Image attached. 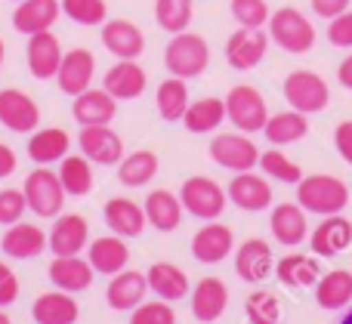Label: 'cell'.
Wrapping results in <instances>:
<instances>
[{
	"label": "cell",
	"mask_w": 352,
	"mask_h": 324,
	"mask_svg": "<svg viewBox=\"0 0 352 324\" xmlns=\"http://www.w3.org/2000/svg\"><path fill=\"white\" fill-rule=\"evenodd\" d=\"M297 204L306 213H316V216L343 213L349 204V185L337 176H328V173L303 176L297 183Z\"/></svg>",
	"instance_id": "obj_1"
},
{
	"label": "cell",
	"mask_w": 352,
	"mask_h": 324,
	"mask_svg": "<svg viewBox=\"0 0 352 324\" xmlns=\"http://www.w3.org/2000/svg\"><path fill=\"white\" fill-rule=\"evenodd\" d=\"M164 65L173 78L192 80L201 78L210 65V47L201 34H192V31H179V34L170 37L164 49Z\"/></svg>",
	"instance_id": "obj_2"
},
{
	"label": "cell",
	"mask_w": 352,
	"mask_h": 324,
	"mask_svg": "<svg viewBox=\"0 0 352 324\" xmlns=\"http://www.w3.org/2000/svg\"><path fill=\"white\" fill-rule=\"evenodd\" d=\"M269 37L278 43L285 53L303 56L316 47V25L297 10V6H281L269 16Z\"/></svg>",
	"instance_id": "obj_3"
},
{
	"label": "cell",
	"mask_w": 352,
	"mask_h": 324,
	"mask_svg": "<svg viewBox=\"0 0 352 324\" xmlns=\"http://www.w3.org/2000/svg\"><path fill=\"white\" fill-rule=\"evenodd\" d=\"M25 201L28 210L43 220H56L65 207V189H62L59 173H53L50 167H37L25 176Z\"/></svg>",
	"instance_id": "obj_4"
},
{
	"label": "cell",
	"mask_w": 352,
	"mask_h": 324,
	"mask_svg": "<svg viewBox=\"0 0 352 324\" xmlns=\"http://www.w3.org/2000/svg\"><path fill=\"white\" fill-rule=\"evenodd\" d=\"M281 93H285L287 105L303 111V115H318V111H324L331 102L328 80L316 71H306V68H297V71L287 74Z\"/></svg>",
	"instance_id": "obj_5"
},
{
	"label": "cell",
	"mask_w": 352,
	"mask_h": 324,
	"mask_svg": "<svg viewBox=\"0 0 352 324\" xmlns=\"http://www.w3.org/2000/svg\"><path fill=\"white\" fill-rule=\"evenodd\" d=\"M179 201L186 213H192L195 220L210 222L223 216L226 204H229V192L207 176H188L179 189Z\"/></svg>",
	"instance_id": "obj_6"
},
{
	"label": "cell",
	"mask_w": 352,
	"mask_h": 324,
	"mask_svg": "<svg viewBox=\"0 0 352 324\" xmlns=\"http://www.w3.org/2000/svg\"><path fill=\"white\" fill-rule=\"evenodd\" d=\"M226 117H229L232 127H238L241 133H256V130H263L269 121V108H266L263 93L250 84L232 86L229 96H226Z\"/></svg>",
	"instance_id": "obj_7"
},
{
	"label": "cell",
	"mask_w": 352,
	"mask_h": 324,
	"mask_svg": "<svg viewBox=\"0 0 352 324\" xmlns=\"http://www.w3.org/2000/svg\"><path fill=\"white\" fill-rule=\"evenodd\" d=\"M210 161L223 170H232V173H244V170H254L260 164V148L256 142L250 139L248 133H217L210 139Z\"/></svg>",
	"instance_id": "obj_8"
},
{
	"label": "cell",
	"mask_w": 352,
	"mask_h": 324,
	"mask_svg": "<svg viewBox=\"0 0 352 324\" xmlns=\"http://www.w3.org/2000/svg\"><path fill=\"white\" fill-rule=\"evenodd\" d=\"M0 124L12 133H34L41 127V108L28 93L6 86L0 90Z\"/></svg>",
	"instance_id": "obj_9"
},
{
	"label": "cell",
	"mask_w": 352,
	"mask_h": 324,
	"mask_svg": "<svg viewBox=\"0 0 352 324\" xmlns=\"http://www.w3.org/2000/svg\"><path fill=\"white\" fill-rule=\"evenodd\" d=\"M90 244V226L80 213H59L50 229L47 247L53 257H78Z\"/></svg>",
	"instance_id": "obj_10"
},
{
	"label": "cell",
	"mask_w": 352,
	"mask_h": 324,
	"mask_svg": "<svg viewBox=\"0 0 352 324\" xmlns=\"http://www.w3.org/2000/svg\"><path fill=\"white\" fill-rule=\"evenodd\" d=\"M93 74H96V56L87 47H74L72 53L62 56V65L56 71V84L65 96H80L84 90L93 86Z\"/></svg>",
	"instance_id": "obj_11"
},
{
	"label": "cell",
	"mask_w": 352,
	"mask_h": 324,
	"mask_svg": "<svg viewBox=\"0 0 352 324\" xmlns=\"http://www.w3.org/2000/svg\"><path fill=\"white\" fill-rule=\"evenodd\" d=\"M269 34L263 28H238L235 34L226 40V62L235 71H250L266 59Z\"/></svg>",
	"instance_id": "obj_12"
},
{
	"label": "cell",
	"mask_w": 352,
	"mask_h": 324,
	"mask_svg": "<svg viewBox=\"0 0 352 324\" xmlns=\"http://www.w3.org/2000/svg\"><path fill=\"white\" fill-rule=\"evenodd\" d=\"M78 148H80V154H87L99 167H115L124 161V139L109 124L105 127H80Z\"/></svg>",
	"instance_id": "obj_13"
},
{
	"label": "cell",
	"mask_w": 352,
	"mask_h": 324,
	"mask_svg": "<svg viewBox=\"0 0 352 324\" xmlns=\"http://www.w3.org/2000/svg\"><path fill=\"white\" fill-rule=\"evenodd\" d=\"M232 251H235V235H232V229L223 226L219 220H210L207 226H201L192 238V257L204 266L223 263Z\"/></svg>",
	"instance_id": "obj_14"
},
{
	"label": "cell",
	"mask_w": 352,
	"mask_h": 324,
	"mask_svg": "<svg viewBox=\"0 0 352 324\" xmlns=\"http://www.w3.org/2000/svg\"><path fill=\"white\" fill-rule=\"evenodd\" d=\"M146 84H148V74L136 59H118L102 78V90H109L118 102L140 99L146 93Z\"/></svg>",
	"instance_id": "obj_15"
},
{
	"label": "cell",
	"mask_w": 352,
	"mask_h": 324,
	"mask_svg": "<svg viewBox=\"0 0 352 324\" xmlns=\"http://www.w3.org/2000/svg\"><path fill=\"white\" fill-rule=\"evenodd\" d=\"M62 43L53 31H41V34H31L28 37V49H25V59H28V71L31 78L37 80H50L56 78L62 65Z\"/></svg>",
	"instance_id": "obj_16"
},
{
	"label": "cell",
	"mask_w": 352,
	"mask_h": 324,
	"mask_svg": "<svg viewBox=\"0 0 352 324\" xmlns=\"http://www.w3.org/2000/svg\"><path fill=\"white\" fill-rule=\"evenodd\" d=\"M146 294H148L146 272L124 269L118 275H111L105 300H109V309H115V312H133L140 303H146Z\"/></svg>",
	"instance_id": "obj_17"
},
{
	"label": "cell",
	"mask_w": 352,
	"mask_h": 324,
	"mask_svg": "<svg viewBox=\"0 0 352 324\" xmlns=\"http://www.w3.org/2000/svg\"><path fill=\"white\" fill-rule=\"evenodd\" d=\"M235 272L241 281L248 284H260L266 281L269 275L275 272V259H272V251L263 238H248L241 247L235 251Z\"/></svg>",
	"instance_id": "obj_18"
},
{
	"label": "cell",
	"mask_w": 352,
	"mask_h": 324,
	"mask_svg": "<svg viewBox=\"0 0 352 324\" xmlns=\"http://www.w3.org/2000/svg\"><path fill=\"white\" fill-rule=\"evenodd\" d=\"M102 47L109 49L115 59H140L146 49V34L140 25L127 22V19H105L102 25Z\"/></svg>",
	"instance_id": "obj_19"
},
{
	"label": "cell",
	"mask_w": 352,
	"mask_h": 324,
	"mask_svg": "<svg viewBox=\"0 0 352 324\" xmlns=\"http://www.w3.org/2000/svg\"><path fill=\"white\" fill-rule=\"evenodd\" d=\"M226 192H229V201L235 204L238 210H248V213L269 210V204H272V185H269L263 176L250 173V170L232 176V183H229Z\"/></svg>",
	"instance_id": "obj_20"
},
{
	"label": "cell",
	"mask_w": 352,
	"mask_h": 324,
	"mask_svg": "<svg viewBox=\"0 0 352 324\" xmlns=\"http://www.w3.org/2000/svg\"><path fill=\"white\" fill-rule=\"evenodd\" d=\"M188 306H192V315L201 324L219 321V315H223L226 306H229V288H226V281H219V278H213V275L201 278L192 290Z\"/></svg>",
	"instance_id": "obj_21"
},
{
	"label": "cell",
	"mask_w": 352,
	"mask_h": 324,
	"mask_svg": "<svg viewBox=\"0 0 352 324\" xmlns=\"http://www.w3.org/2000/svg\"><path fill=\"white\" fill-rule=\"evenodd\" d=\"M72 115L80 127H105L115 121L118 115V99L109 90H84L80 96H74Z\"/></svg>",
	"instance_id": "obj_22"
},
{
	"label": "cell",
	"mask_w": 352,
	"mask_h": 324,
	"mask_svg": "<svg viewBox=\"0 0 352 324\" xmlns=\"http://www.w3.org/2000/svg\"><path fill=\"white\" fill-rule=\"evenodd\" d=\"M62 16V0H22L12 12V28L19 34L31 37L50 31L56 25V19Z\"/></svg>",
	"instance_id": "obj_23"
},
{
	"label": "cell",
	"mask_w": 352,
	"mask_h": 324,
	"mask_svg": "<svg viewBox=\"0 0 352 324\" xmlns=\"http://www.w3.org/2000/svg\"><path fill=\"white\" fill-rule=\"evenodd\" d=\"M0 251L10 259H34L47 251V232H43L41 226H31V222L19 220L3 232Z\"/></svg>",
	"instance_id": "obj_24"
},
{
	"label": "cell",
	"mask_w": 352,
	"mask_h": 324,
	"mask_svg": "<svg viewBox=\"0 0 352 324\" xmlns=\"http://www.w3.org/2000/svg\"><path fill=\"white\" fill-rule=\"evenodd\" d=\"M349 244H352V222L340 213L324 216L309 238V247L316 257H340L343 251H349Z\"/></svg>",
	"instance_id": "obj_25"
},
{
	"label": "cell",
	"mask_w": 352,
	"mask_h": 324,
	"mask_svg": "<svg viewBox=\"0 0 352 324\" xmlns=\"http://www.w3.org/2000/svg\"><path fill=\"white\" fill-rule=\"evenodd\" d=\"M87 259H90L96 275H118L130 263V247L124 244L121 235L111 232L105 238H96L87 244Z\"/></svg>",
	"instance_id": "obj_26"
},
{
	"label": "cell",
	"mask_w": 352,
	"mask_h": 324,
	"mask_svg": "<svg viewBox=\"0 0 352 324\" xmlns=\"http://www.w3.org/2000/svg\"><path fill=\"white\" fill-rule=\"evenodd\" d=\"M102 220L105 226L111 229L115 235H121V238H136V235H142V229H146V207H140L136 201H130V198H109L102 207Z\"/></svg>",
	"instance_id": "obj_27"
},
{
	"label": "cell",
	"mask_w": 352,
	"mask_h": 324,
	"mask_svg": "<svg viewBox=\"0 0 352 324\" xmlns=\"http://www.w3.org/2000/svg\"><path fill=\"white\" fill-rule=\"evenodd\" d=\"M50 281H53L56 290H65V294H80V290H87L93 284V278H96V272H93L90 259H80L78 257H56L53 263H50Z\"/></svg>",
	"instance_id": "obj_28"
},
{
	"label": "cell",
	"mask_w": 352,
	"mask_h": 324,
	"mask_svg": "<svg viewBox=\"0 0 352 324\" xmlns=\"http://www.w3.org/2000/svg\"><path fill=\"white\" fill-rule=\"evenodd\" d=\"M31 319H34V324H74L80 319V306L74 300V294L47 290V294H41L34 300Z\"/></svg>",
	"instance_id": "obj_29"
},
{
	"label": "cell",
	"mask_w": 352,
	"mask_h": 324,
	"mask_svg": "<svg viewBox=\"0 0 352 324\" xmlns=\"http://www.w3.org/2000/svg\"><path fill=\"white\" fill-rule=\"evenodd\" d=\"M68 148H72V136H68L62 127H41L31 133L25 152H28V158L34 161L37 167H50V164L65 158Z\"/></svg>",
	"instance_id": "obj_30"
},
{
	"label": "cell",
	"mask_w": 352,
	"mask_h": 324,
	"mask_svg": "<svg viewBox=\"0 0 352 324\" xmlns=\"http://www.w3.org/2000/svg\"><path fill=\"white\" fill-rule=\"evenodd\" d=\"M146 278H148V290H152L158 300L176 303V300H186V297L192 294L188 275L173 263H152L146 272Z\"/></svg>",
	"instance_id": "obj_31"
},
{
	"label": "cell",
	"mask_w": 352,
	"mask_h": 324,
	"mask_svg": "<svg viewBox=\"0 0 352 324\" xmlns=\"http://www.w3.org/2000/svg\"><path fill=\"white\" fill-rule=\"evenodd\" d=\"M275 278H278L285 288H316L318 278H322V266L316 257H306V253H287L275 263Z\"/></svg>",
	"instance_id": "obj_32"
},
{
	"label": "cell",
	"mask_w": 352,
	"mask_h": 324,
	"mask_svg": "<svg viewBox=\"0 0 352 324\" xmlns=\"http://www.w3.org/2000/svg\"><path fill=\"white\" fill-rule=\"evenodd\" d=\"M182 213H186V207H182L179 195H173L170 189H155L148 192L146 198V220L148 226H155L158 232H176L182 222Z\"/></svg>",
	"instance_id": "obj_33"
},
{
	"label": "cell",
	"mask_w": 352,
	"mask_h": 324,
	"mask_svg": "<svg viewBox=\"0 0 352 324\" xmlns=\"http://www.w3.org/2000/svg\"><path fill=\"white\" fill-rule=\"evenodd\" d=\"M269 229H272V238L285 247H297L306 241V213L300 204H278L272 210V220H269Z\"/></svg>",
	"instance_id": "obj_34"
},
{
	"label": "cell",
	"mask_w": 352,
	"mask_h": 324,
	"mask_svg": "<svg viewBox=\"0 0 352 324\" xmlns=\"http://www.w3.org/2000/svg\"><path fill=\"white\" fill-rule=\"evenodd\" d=\"M263 133H266V139L272 142V146H278V148L281 146H294V142H300L306 133H309V115H303V111H297V108L269 115Z\"/></svg>",
	"instance_id": "obj_35"
},
{
	"label": "cell",
	"mask_w": 352,
	"mask_h": 324,
	"mask_svg": "<svg viewBox=\"0 0 352 324\" xmlns=\"http://www.w3.org/2000/svg\"><path fill=\"white\" fill-rule=\"evenodd\" d=\"M223 121H226V99H217V96L195 99V102H188L186 115H182V127L195 136L213 133Z\"/></svg>",
	"instance_id": "obj_36"
},
{
	"label": "cell",
	"mask_w": 352,
	"mask_h": 324,
	"mask_svg": "<svg viewBox=\"0 0 352 324\" xmlns=\"http://www.w3.org/2000/svg\"><path fill=\"white\" fill-rule=\"evenodd\" d=\"M316 303L324 312H337V309H346L352 303V272L346 269H334L328 275L318 278L316 284Z\"/></svg>",
	"instance_id": "obj_37"
},
{
	"label": "cell",
	"mask_w": 352,
	"mask_h": 324,
	"mask_svg": "<svg viewBox=\"0 0 352 324\" xmlns=\"http://www.w3.org/2000/svg\"><path fill=\"white\" fill-rule=\"evenodd\" d=\"M59 179L65 195L72 198H84L93 192V161L87 154H65L59 161Z\"/></svg>",
	"instance_id": "obj_38"
},
{
	"label": "cell",
	"mask_w": 352,
	"mask_h": 324,
	"mask_svg": "<svg viewBox=\"0 0 352 324\" xmlns=\"http://www.w3.org/2000/svg\"><path fill=\"white\" fill-rule=\"evenodd\" d=\"M158 154L148 152V148H140V152L124 154V161L118 164V179L127 189H142L146 183H152L158 176Z\"/></svg>",
	"instance_id": "obj_39"
},
{
	"label": "cell",
	"mask_w": 352,
	"mask_h": 324,
	"mask_svg": "<svg viewBox=\"0 0 352 324\" xmlns=\"http://www.w3.org/2000/svg\"><path fill=\"white\" fill-rule=\"evenodd\" d=\"M188 86H186V80L182 78H167V80H161L158 84V93H155V105H158V115L164 117L167 124H173V121H182V115H186V108H188Z\"/></svg>",
	"instance_id": "obj_40"
},
{
	"label": "cell",
	"mask_w": 352,
	"mask_h": 324,
	"mask_svg": "<svg viewBox=\"0 0 352 324\" xmlns=\"http://www.w3.org/2000/svg\"><path fill=\"white\" fill-rule=\"evenodd\" d=\"M192 0H155V22L167 31V34H179L192 25Z\"/></svg>",
	"instance_id": "obj_41"
},
{
	"label": "cell",
	"mask_w": 352,
	"mask_h": 324,
	"mask_svg": "<svg viewBox=\"0 0 352 324\" xmlns=\"http://www.w3.org/2000/svg\"><path fill=\"white\" fill-rule=\"evenodd\" d=\"M244 315L250 324H281V303L272 290H254L244 300Z\"/></svg>",
	"instance_id": "obj_42"
},
{
	"label": "cell",
	"mask_w": 352,
	"mask_h": 324,
	"mask_svg": "<svg viewBox=\"0 0 352 324\" xmlns=\"http://www.w3.org/2000/svg\"><path fill=\"white\" fill-rule=\"evenodd\" d=\"M260 167L266 176L278 179V183H287V185H297L300 179H303V170H300L285 152H278V146H275L272 152H260Z\"/></svg>",
	"instance_id": "obj_43"
},
{
	"label": "cell",
	"mask_w": 352,
	"mask_h": 324,
	"mask_svg": "<svg viewBox=\"0 0 352 324\" xmlns=\"http://www.w3.org/2000/svg\"><path fill=\"white\" fill-rule=\"evenodd\" d=\"M62 12H65L72 22L87 25V28H93V25H105V19H109V6H105V0H62Z\"/></svg>",
	"instance_id": "obj_44"
},
{
	"label": "cell",
	"mask_w": 352,
	"mask_h": 324,
	"mask_svg": "<svg viewBox=\"0 0 352 324\" xmlns=\"http://www.w3.org/2000/svg\"><path fill=\"white\" fill-rule=\"evenodd\" d=\"M229 10L241 28H263V25H269V16H272L266 0H232Z\"/></svg>",
	"instance_id": "obj_45"
},
{
	"label": "cell",
	"mask_w": 352,
	"mask_h": 324,
	"mask_svg": "<svg viewBox=\"0 0 352 324\" xmlns=\"http://www.w3.org/2000/svg\"><path fill=\"white\" fill-rule=\"evenodd\" d=\"M130 324H176L173 303H167V300L140 303V306L130 312Z\"/></svg>",
	"instance_id": "obj_46"
},
{
	"label": "cell",
	"mask_w": 352,
	"mask_h": 324,
	"mask_svg": "<svg viewBox=\"0 0 352 324\" xmlns=\"http://www.w3.org/2000/svg\"><path fill=\"white\" fill-rule=\"evenodd\" d=\"M28 210V201H25L22 189H3L0 192V226H12L19 222Z\"/></svg>",
	"instance_id": "obj_47"
},
{
	"label": "cell",
	"mask_w": 352,
	"mask_h": 324,
	"mask_svg": "<svg viewBox=\"0 0 352 324\" xmlns=\"http://www.w3.org/2000/svg\"><path fill=\"white\" fill-rule=\"evenodd\" d=\"M328 40L340 49H352V10L340 12L337 19H331L328 25Z\"/></svg>",
	"instance_id": "obj_48"
},
{
	"label": "cell",
	"mask_w": 352,
	"mask_h": 324,
	"mask_svg": "<svg viewBox=\"0 0 352 324\" xmlns=\"http://www.w3.org/2000/svg\"><path fill=\"white\" fill-rule=\"evenodd\" d=\"M19 300V278L6 263H0V309Z\"/></svg>",
	"instance_id": "obj_49"
},
{
	"label": "cell",
	"mask_w": 352,
	"mask_h": 324,
	"mask_svg": "<svg viewBox=\"0 0 352 324\" xmlns=\"http://www.w3.org/2000/svg\"><path fill=\"white\" fill-rule=\"evenodd\" d=\"M334 146L340 152V158L352 167V121H340L334 130Z\"/></svg>",
	"instance_id": "obj_50"
},
{
	"label": "cell",
	"mask_w": 352,
	"mask_h": 324,
	"mask_svg": "<svg viewBox=\"0 0 352 324\" xmlns=\"http://www.w3.org/2000/svg\"><path fill=\"white\" fill-rule=\"evenodd\" d=\"M349 3H352V0H312V12L331 22V19H337L340 12H346Z\"/></svg>",
	"instance_id": "obj_51"
},
{
	"label": "cell",
	"mask_w": 352,
	"mask_h": 324,
	"mask_svg": "<svg viewBox=\"0 0 352 324\" xmlns=\"http://www.w3.org/2000/svg\"><path fill=\"white\" fill-rule=\"evenodd\" d=\"M16 152H12L10 146H3V142H0V179H6V176H12V173H16Z\"/></svg>",
	"instance_id": "obj_52"
},
{
	"label": "cell",
	"mask_w": 352,
	"mask_h": 324,
	"mask_svg": "<svg viewBox=\"0 0 352 324\" xmlns=\"http://www.w3.org/2000/svg\"><path fill=\"white\" fill-rule=\"evenodd\" d=\"M337 80H340V86L352 90V53L340 62V65H337Z\"/></svg>",
	"instance_id": "obj_53"
},
{
	"label": "cell",
	"mask_w": 352,
	"mask_h": 324,
	"mask_svg": "<svg viewBox=\"0 0 352 324\" xmlns=\"http://www.w3.org/2000/svg\"><path fill=\"white\" fill-rule=\"evenodd\" d=\"M0 324H12V321H10V315H6L3 309H0Z\"/></svg>",
	"instance_id": "obj_54"
},
{
	"label": "cell",
	"mask_w": 352,
	"mask_h": 324,
	"mask_svg": "<svg viewBox=\"0 0 352 324\" xmlns=\"http://www.w3.org/2000/svg\"><path fill=\"white\" fill-rule=\"evenodd\" d=\"M340 324H352V306H349V312L343 315V321H340Z\"/></svg>",
	"instance_id": "obj_55"
},
{
	"label": "cell",
	"mask_w": 352,
	"mask_h": 324,
	"mask_svg": "<svg viewBox=\"0 0 352 324\" xmlns=\"http://www.w3.org/2000/svg\"><path fill=\"white\" fill-rule=\"evenodd\" d=\"M3 53H6V47H3V40H0V65H3Z\"/></svg>",
	"instance_id": "obj_56"
},
{
	"label": "cell",
	"mask_w": 352,
	"mask_h": 324,
	"mask_svg": "<svg viewBox=\"0 0 352 324\" xmlns=\"http://www.w3.org/2000/svg\"><path fill=\"white\" fill-rule=\"evenodd\" d=\"M16 3H22V0H16Z\"/></svg>",
	"instance_id": "obj_57"
}]
</instances>
